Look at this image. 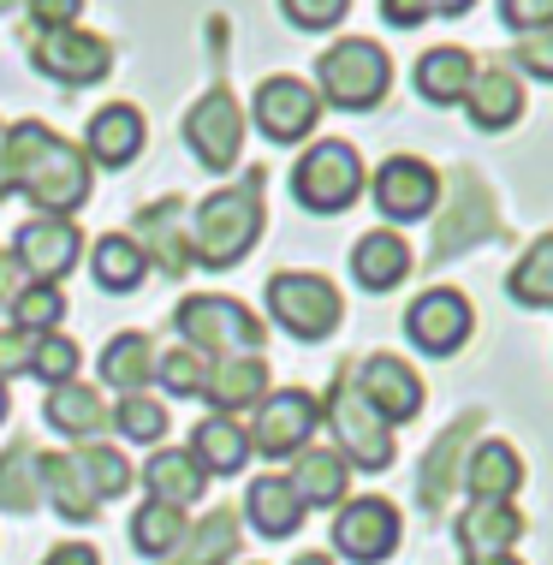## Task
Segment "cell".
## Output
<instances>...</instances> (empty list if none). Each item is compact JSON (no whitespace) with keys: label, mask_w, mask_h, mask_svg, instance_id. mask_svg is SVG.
I'll return each instance as SVG.
<instances>
[{"label":"cell","mask_w":553,"mask_h":565,"mask_svg":"<svg viewBox=\"0 0 553 565\" xmlns=\"http://www.w3.org/2000/svg\"><path fill=\"white\" fill-rule=\"evenodd\" d=\"M156 340L149 333H114V340L102 345V381L114 393H143L149 381H156Z\"/></svg>","instance_id":"30"},{"label":"cell","mask_w":553,"mask_h":565,"mask_svg":"<svg viewBox=\"0 0 553 565\" xmlns=\"http://www.w3.org/2000/svg\"><path fill=\"white\" fill-rule=\"evenodd\" d=\"M24 12H30L36 30H66L84 12V0H24Z\"/></svg>","instance_id":"47"},{"label":"cell","mask_w":553,"mask_h":565,"mask_svg":"<svg viewBox=\"0 0 553 565\" xmlns=\"http://www.w3.org/2000/svg\"><path fill=\"white\" fill-rule=\"evenodd\" d=\"M42 417H49L60 435H72V440H96L107 423H114V411L102 405L96 387H84V381H66V387H49V405H42Z\"/></svg>","instance_id":"28"},{"label":"cell","mask_w":553,"mask_h":565,"mask_svg":"<svg viewBox=\"0 0 553 565\" xmlns=\"http://www.w3.org/2000/svg\"><path fill=\"white\" fill-rule=\"evenodd\" d=\"M0 507L19 512V518L42 507V452L30 440H12L0 452Z\"/></svg>","instance_id":"35"},{"label":"cell","mask_w":553,"mask_h":565,"mask_svg":"<svg viewBox=\"0 0 553 565\" xmlns=\"http://www.w3.org/2000/svg\"><path fill=\"white\" fill-rule=\"evenodd\" d=\"M7 7H12V0H0V12H7Z\"/></svg>","instance_id":"57"},{"label":"cell","mask_w":553,"mask_h":565,"mask_svg":"<svg viewBox=\"0 0 553 565\" xmlns=\"http://www.w3.org/2000/svg\"><path fill=\"white\" fill-rule=\"evenodd\" d=\"M482 429V411H465V417L453 423L447 435L428 447L423 458V470H417V494H423V507L435 512V507H447V494H453V482H458V470H465V452H470V435Z\"/></svg>","instance_id":"19"},{"label":"cell","mask_w":553,"mask_h":565,"mask_svg":"<svg viewBox=\"0 0 553 565\" xmlns=\"http://www.w3.org/2000/svg\"><path fill=\"white\" fill-rule=\"evenodd\" d=\"M316 423H321L316 393H304V387H280V393H268V399L256 405V417H251V429H244V435H251V447H256V452H268V458H291V452L310 447Z\"/></svg>","instance_id":"9"},{"label":"cell","mask_w":553,"mask_h":565,"mask_svg":"<svg viewBox=\"0 0 553 565\" xmlns=\"http://www.w3.org/2000/svg\"><path fill=\"white\" fill-rule=\"evenodd\" d=\"M291 196H298L310 215H345L363 196V161L358 149L340 143V137H321V143L304 149V161L291 167Z\"/></svg>","instance_id":"5"},{"label":"cell","mask_w":553,"mask_h":565,"mask_svg":"<svg viewBox=\"0 0 553 565\" xmlns=\"http://www.w3.org/2000/svg\"><path fill=\"white\" fill-rule=\"evenodd\" d=\"M494 196L476 173H458L453 179V203H447V221L435 226V263H447V256L470 250V244L494 238Z\"/></svg>","instance_id":"15"},{"label":"cell","mask_w":553,"mask_h":565,"mask_svg":"<svg viewBox=\"0 0 553 565\" xmlns=\"http://www.w3.org/2000/svg\"><path fill=\"white\" fill-rule=\"evenodd\" d=\"M42 494H49L54 512L72 518V524H89V518L102 512V500L89 494V482H84V470L72 452H42Z\"/></svg>","instance_id":"31"},{"label":"cell","mask_w":553,"mask_h":565,"mask_svg":"<svg viewBox=\"0 0 553 565\" xmlns=\"http://www.w3.org/2000/svg\"><path fill=\"white\" fill-rule=\"evenodd\" d=\"M0 423H7V381H0Z\"/></svg>","instance_id":"56"},{"label":"cell","mask_w":553,"mask_h":565,"mask_svg":"<svg viewBox=\"0 0 553 565\" xmlns=\"http://www.w3.org/2000/svg\"><path fill=\"white\" fill-rule=\"evenodd\" d=\"M500 19L512 30H547L553 24V0H500Z\"/></svg>","instance_id":"46"},{"label":"cell","mask_w":553,"mask_h":565,"mask_svg":"<svg viewBox=\"0 0 553 565\" xmlns=\"http://www.w3.org/2000/svg\"><path fill=\"white\" fill-rule=\"evenodd\" d=\"M7 185L24 191L42 215L72 221V209H84L89 196V161L78 143H66L42 119H19V126H7Z\"/></svg>","instance_id":"1"},{"label":"cell","mask_w":553,"mask_h":565,"mask_svg":"<svg viewBox=\"0 0 553 565\" xmlns=\"http://www.w3.org/2000/svg\"><path fill=\"white\" fill-rule=\"evenodd\" d=\"M518 66H524L530 78H547L553 84V24L547 30H530V36L518 42Z\"/></svg>","instance_id":"45"},{"label":"cell","mask_w":553,"mask_h":565,"mask_svg":"<svg viewBox=\"0 0 553 565\" xmlns=\"http://www.w3.org/2000/svg\"><path fill=\"white\" fill-rule=\"evenodd\" d=\"M316 119H321L316 84L268 78L263 89H256V126H263V137H274V143H298V137H310Z\"/></svg>","instance_id":"18"},{"label":"cell","mask_w":553,"mask_h":565,"mask_svg":"<svg viewBox=\"0 0 553 565\" xmlns=\"http://www.w3.org/2000/svg\"><path fill=\"white\" fill-rule=\"evenodd\" d=\"M524 536V518L500 500H476V507L458 512V542H465V559L482 554H512V542Z\"/></svg>","instance_id":"27"},{"label":"cell","mask_w":553,"mask_h":565,"mask_svg":"<svg viewBox=\"0 0 553 565\" xmlns=\"http://www.w3.org/2000/svg\"><path fill=\"white\" fill-rule=\"evenodd\" d=\"M440 196V173L417 156H393L375 167V209L387 221H423Z\"/></svg>","instance_id":"16"},{"label":"cell","mask_w":553,"mask_h":565,"mask_svg":"<svg viewBox=\"0 0 553 565\" xmlns=\"http://www.w3.org/2000/svg\"><path fill=\"white\" fill-rule=\"evenodd\" d=\"M476 78L470 54L465 49H428L417 60V96L435 102V108H453V102H465V89Z\"/></svg>","instance_id":"33"},{"label":"cell","mask_w":553,"mask_h":565,"mask_svg":"<svg viewBox=\"0 0 553 565\" xmlns=\"http://www.w3.org/2000/svg\"><path fill=\"white\" fill-rule=\"evenodd\" d=\"M42 565H102V554H96L89 542H60V547H54V554L42 559Z\"/></svg>","instance_id":"51"},{"label":"cell","mask_w":553,"mask_h":565,"mask_svg":"<svg viewBox=\"0 0 553 565\" xmlns=\"http://www.w3.org/2000/svg\"><path fill=\"white\" fill-rule=\"evenodd\" d=\"M191 458L203 470H214V477H233V470H244V458H251V435H244L238 417H203L191 429Z\"/></svg>","instance_id":"32"},{"label":"cell","mask_w":553,"mask_h":565,"mask_svg":"<svg viewBox=\"0 0 553 565\" xmlns=\"http://www.w3.org/2000/svg\"><path fill=\"white\" fill-rule=\"evenodd\" d=\"M518 482H524V458H518L506 440H482L470 458H465V488L476 500H512L518 494Z\"/></svg>","instance_id":"29"},{"label":"cell","mask_w":553,"mask_h":565,"mask_svg":"<svg viewBox=\"0 0 553 565\" xmlns=\"http://www.w3.org/2000/svg\"><path fill=\"white\" fill-rule=\"evenodd\" d=\"M381 19H387L393 30H411L428 19V0H381Z\"/></svg>","instance_id":"49"},{"label":"cell","mask_w":553,"mask_h":565,"mask_svg":"<svg viewBox=\"0 0 553 565\" xmlns=\"http://www.w3.org/2000/svg\"><path fill=\"white\" fill-rule=\"evenodd\" d=\"M89 268H96V286H102V292H137V286H143V274H149L143 250H137L126 233L96 238V250H89Z\"/></svg>","instance_id":"36"},{"label":"cell","mask_w":553,"mask_h":565,"mask_svg":"<svg viewBox=\"0 0 553 565\" xmlns=\"http://www.w3.org/2000/svg\"><path fill=\"white\" fill-rule=\"evenodd\" d=\"M387 84H393V60L369 36H340L316 60V96L333 102V108H345V114L381 108V102H387Z\"/></svg>","instance_id":"3"},{"label":"cell","mask_w":553,"mask_h":565,"mask_svg":"<svg viewBox=\"0 0 553 565\" xmlns=\"http://www.w3.org/2000/svg\"><path fill=\"white\" fill-rule=\"evenodd\" d=\"M78 250H84L78 221H66V215H36V221L19 226V238H12V256H19V268L36 286H60V274H72Z\"/></svg>","instance_id":"11"},{"label":"cell","mask_w":553,"mask_h":565,"mask_svg":"<svg viewBox=\"0 0 553 565\" xmlns=\"http://www.w3.org/2000/svg\"><path fill=\"white\" fill-rule=\"evenodd\" d=\"M143 143H149L143 114H137L131 102H114V108H102L96 119H89V137H84V149H89V156H84V161H102V167H131L137 156H143Z\"/></svg>","instance_id":"21"},{"label":"cell","mask_w":553,"mask_h":565,"mask_svg":"<svg viewBox=\"0 0 553 565\" xmlns=\"http://www.w3.org/2000/svg\"><path fill=\"white\" fill-rule=\"evenodd\" d=\"M506 292H512L518 303H530V310H553V233L535 238L524 250V263L512 268Z\"/></svg>","instance_id":"37"},{"label":"cell","mask_w":553,"mask_h":565,"mask_svg":"<svg viewBox=\"0 0 553 565\" xmlns=\"http://www.w3.org/2000/svg\"><path fill=\"white\" fill-rule=\"evenodd\" d=\"M465 565H518L512 554H482V559H465Z\"/></svg>","instance_id":"54"},{"label":"cell","mask_w":553,"mask_h":565,"mask_svg":"<svg viewBox=\"0 0 553 565\" xmlns=\"http://www.w3.org/2000/svg\"><path fill=\"white\" fill-rule=\"evenodd\" d=\"M280 12L298 30H333L351 12V0H280Z\"/></svg>","instance_id":"44"},{"label":"cell","mask_w":553,"mask_h":565,"mask_svg":"<svg viewBox=\"0 0 553 565\" xmlns=\"http://www.w3.org/2000/svg\"><path fill=\"white\" fill-rule=\"evenodd\" d=\"M405 333L428 358H447V351H458L470 340V298L453 292V286H435V292H423L405 310Z\"/></svg>","instance_id":"14"},{"label":"cell","mask_w":553,"mask_h":565,"mask_svg":"<svg viewBox=\"0 0 553 565\" xmlns=\"http://www.w3.org/2000/svg\"><path fill=\"white\" fill-rule=\"evenodd\" d=\"M24 292V274H19V256L12 250H0V310H7L12 298Z\"/></svg>","instance_id":"50"},{"label":"cell","mask_w":553,"mask_h":565,"mask_svg":"<svg viewBox=\"0 0 553 565\" xmlns=\"http://www.w3.org/2000/svg\"><path fill=\"white\" fill-rule=\"evenodd\" d=\"M321 417L333 423V435H340V452L345 465H358V470H387L393 465V429L375 417V405L358 393V381H351V370L333 375V387H328V411Z\"/></svg>","instance_id":"6"},{"label":"cell","mask_w":553,"mask_h":565,"mask_svg":"<svg viewBox=\"0 0 553 565\" xmlns=\"http://www.w3.org/2000/svg\"><path fill=\"white\" fill-rule=\"evenodd\" d=\"M30 66L42 72V78L66 84V89H84V84H102L107 72H114V42L96 36V30H36V42H30Z\"/></svg>","instance_id":"8"},{"label":"cell","mask_w":553,"mask_h":565,"mask_svg":"<svg viewBox=\"0 0 553 565\" xmlns=\"http://www.w3.org/2000/svg\"><path fill=\"white\" fill-rule=\"evenodd\" d=\"M131 244L143 250L149 268L161 274H191V233H184V196H161V203L137 209Z\"/></svg>","instance_id":"17"},{"label":"cell","mask_w":553,"mask_h":565,"mask_svg":"<svg viewBox=\"0 0 553 565\" xmlns=\"http://www.w3.org/2000/svg\"><path fill=\"white\" fill-rule=\"evenodd\" d=\"M173 328L196 358H263V316H251L238 298L191 292L179 303Z\"/></svg>","instance_id":"4"},{"label":"cell","mask_w":553,"mask_h":565,"mask_svg":"<svg viewBox=\"0 0 553 565\" xmlns=\"http://www.w3.org/2000/svg\"><path fill=\"white\" fill-rule=\"evenodd\" d=\"M156 375L167 393H179V399H191V393H203V375H209V358H196L191 345H173L156 358Z\"/></svg>","instance_id":"43"},{"label":"cell","mask_w":553,"mask_h":565,"mask_svg":"<svg viewBox=\"0 0 553 565\" xmlns=\"http://www.w3.org/2000/svg\"><path fill=\"white\" fill-rule=\"evenodd\" d=\"M351 381H358V393H363L369 405H375V417L387 423V429H393V423H411V417L423 411V375L411 370L405 358H393V351H375V358H363Z\"/></svg>","instance_id":"12"},{"label":"cell","mask_w":553,"mask_h":565,"mask_svg":"<svg viewBox=\"0 0 553 565\" xmlns=\"http://www.w3.org/2000/svg\"><path fill=\"white\" fill-rule=\"evenodd\" d=\"M60 316H66V298H60V286H36V280H30L24 292L7 303V328L30 333V340H42V333H60Z\"/></svg>","instance_id":"38"},{"label":"cell","mask_w":553,"mask_h":565,"mask_svg":"<svg viewBox=\"0 0 553 565\" xmlns=\"http://www.w3.org/2000/svg\"><path fill=\"white\" fill-rule=\"evenodd\" d=\"M114 423L126 440H161L167 435V405L149 399V393H126V399L114 405Z\"/></svg>","instance_id":"42"},{"label":"cell","mask_w":553,"mask_h":565,"mask_svg":"<svg viewBox=\"0 0 553 565\" xmlns=\"http://www.w3.org/2000/svg\"><path fill=\"white\" fill-rule=\"evenodd\" d=\"M351 274H358L363 292H393V286L411 274V244L398 238L393 226H381V233H363L358 250H351Z\"/></svg>","instance_id":"26"},{"label":"cell","mask_w":553,"mask_h":565,"mask_svg":"<svg viewBox=\"0 0 553 565\" xmlns=\"http://www.w3.org/2000/svg\"><path fill=\"white\" fill-rule=\"evenodd\" d=\"M233 554H238V518L226 507H214L196 530H184L173 559H161V565H226Z\"/></svg>","instance_id":"34"},{"label":"cell","mask_w":553,"mask_h":565,"mask_svg":"<svg viewBox=\"0 0 553 565\" xmlns=\"http://www.w3.org/2000/svg\"><path fill=\"white\" fill-rule=\"evenodd\" d=\"M30 351H36V340L19 328H0V381L7 375H24L30 370Z\"/></svg>","instance_id":"48"},{"label":"cell","mask_w":553,"mask_h":565,"mask_svg":"<svg viewBox=\"0 0 553 565\" xmlns=\"http://www.w3.org/2000/svg\"><path fill=\"white\" fill-rule=\"evenodd\" d=\"M263 191H268L263 167H251L238 185L209 191L203 203L191 209V221H184V233H191V263L238 268L244 256L256 250V238H263Z\"/></svg>","instance_id":"2"},{"label":"cell","mask_w":553,"mask_h":565,"mask_svg":"<svg viewBox=\"0 0 553 565\" xmlns=\"http://www.w3.org/2000/svg\"><path fill=\"white\" fill-rule=\"evenodd\" d=\"M268 316L280 322L291 340H328L333 328H340L345 303H340V286L321 280V274H274L268 280Z\"/></svg>","instance_id":"7"},{"label":"cell","mask_w":553,"mask_h":565,"mask_svg":"<svg viewBox=\"0 0 553 565\" xmlns=\"http://www.w3.org/2000/svg\"><path fill=\"white\" fill-rule=\"evenodd\" d=\"M291 494L304 500V512L310 507H340L345 500V482H351V465L333 447H304L291 452Z\"/></svg>","instance_id":"23"},{"label":"cell","mask_w":553,"mask_h":565,"mask_svg":"<svg viewBox=\"0 0 553 565\" xmlns=\"http://www.w3.org/2000/svg\"><path fill=\"white\" fill-rule=\"evenodd\" d=\"M30 375H42L49 387L78 381V340H66V333H42L36 351H30Z\"/></svg>","instance_id":"41"},{"label":"cell","mask_w":553,"mask_h":565,"mask_svg":"<svg viewBox=\"0 0 553 565\" xmlns=\"http://www.w3.org/2000/svg\"><path fill=\"white\" fill-rule=\"evenodd\" d=\"M12 185H7V126H0V196H7Z\"/></svg>","instance_id":"53"},{"label":"cell","mask_w":553,"mask_h":565,"mask_svg":"<svg viewBox=\"0 0 553 565\" xmlns=\"http://www.w3.org/2000/svg\"><path fill=\"white\" fill-rule=\"evenodd\" d=\"M143 482H149V500H161V507H196V500L209 494V470L191 458V447H161L156 458L143 465Z\"/></svg>","instance_id":"22"},{"label":"cell","mask_w":553,"mask_h":565,"mask_svg":"<svg viewBox=\"0 0 553 565\" xmlns=\"http://www.w3.org/2000/svg\"><path fill=\"white\" fill-rule=\"evenodd\" d=\"M72 458H78V470H84V482H89V494H96V500H119L131 488V465H126V452H119V447L89 440V447H78Z\"/></svg>","instance_id":"40"},{"label":"cell","mask_w":553,"mask_h":565,"mask_svg":"<svg viewBox=\"0 0 553 565\" xmlns=\"http://www.w3.org/2000/svg\"><path fill=\"white\" fill-rule=\"evenodd\" d=\"M179 542H184V512L179 507H161V500L137 507V518H131V547L137 554L161 559V554H173Z\"/></svg>","instance_id":"39"},{"label":"cell","mask_w":553,"mask_h":565,"mask_svg":"<svg viewBox=\"0 0 553 565\" xmlns=\"http://www.w3.org/2000/svg\"><path fill=\"white\" fill-rule=\"evenodd\" d=\"M476 0H428V12H447V19H465Z\"/></svg>","instance_id":"52"},{"label":"cell","mask_w":553,"mask_h":565,"mask_svg":"<svg viewBox=\"0 0 553 565\" xmlns=\"http://www.w3.org/2000/svg\"><path fill=\"white\" fill-rule=\"evenodd\" d=\"M184 143H191V156L209 167V173H226V167L238 161L244 149V114L233 102V89L214 84L203 102L191 108V119H184Z\"/></svg>","instance_id":"10"},{"label":"cell","mask_w":553,"mask_h":565,"mask_svg":"<svg viewBox=\"0 0 553 565\" xmlns=\"http://www.w3.org/2000/svg\"><path fill=\"white\" fill-rule=\"evenodd\" d=\"M244 518L256 524V536L286 542V536H298V524H304V500L291 494L286 477H256L244 488Z\"/></svg>","instance_id":"25"},{"label":"cell","mask_w":553,"mask_h":565,"mask_svg":"<svg viewBox=\"0 0 553 565\" xmlns=\"http://www.w3.org/2000/svg\"><path fill=\"white\" fill-rule=\"evenodd\" d=\"M203 399L214 405V417H233L268 399V363L263 358H214L203 375Z\"/></svg>","instance_id":"20"},{"label":"cell","mask_w":553,"mask_h":565,"mask_svg":"<svg viewBox=\"0 0 553 565\" xmlns=\"http://www.w3.org/2000/svg\"><path fill=\"white\" fill-rule=\"evenodd\" d=\"M465 108H470V126L506 131V126H518V114H524V84H518L506 66H482L465 89Z\"/></svg>","instance_id":"24"},{"label":"cell","mask_w":553,"mask_h":565,"mask_svg":"<svg viewBox=\"0 0 553 565\" xmlns=\"http://www.w3.org/2000/svg\"><path fill=\"white\" fill-rule=\"evenodd\" d=\"M333 547H340L345 559L358 565H381L398 547V512L393 500H351V507H340V518H333Z\"/></svg>","instance_id":"13"},{"label":"cell","mask_w":553,"mask_h":565,"mask_svg":"<svg viewBox=\"0 0 553 565\" xmlns=\"http://www.w3.org/2000/svg\"><path fill=\"white\" fill-rule=\"evenodd\" d=\"M291 565H333V559H328V554H298Z\"/></svg>","instance_id":"55"}]
</instances>
